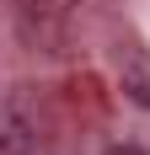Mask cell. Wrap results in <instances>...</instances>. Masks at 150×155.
Wrapping results in <instances>:
<instances>
[{
  "instance_id": "1",
  "label": "cell",
  "mask_w": 150,
  "mask_h": 155,
  "mask_svg": "<svg viewBox=\"0 0 150 155\" xmlns=\"http://www.w3.org/2000/svg\"><path fill=\"white\" fill-rule=\"evenodd\" d=\"M107 155H145V150H134V144H118V150H107Z\"/></svg>"
}]
</instances>
